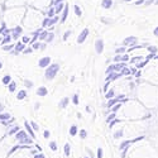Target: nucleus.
Returning a JSON list of instances; mask_svg holds the SVG:
<instances>
[{
	"mask_svg": "<svg viewBox=\"0 0 158 158\" xmlns=\"http://www.w3.org/2000/svg\"><path fill=\"white\" fill-rule=\"evenodd\" d=\"M18 131H19V127L18 125H15L14 128H13V129H10L9 130V135H13V134H17L18 133Z\"/></svg>",
	"mask_w": 158,
	"mask_h": 158,
	"instance_id": "nucleus-9",
	"label": "nucleus"
},
{
	"mask_svg": "<svg viewBox=\"0 0 158 158\" xmlns=\"http://www.w3.org/2000/svg\"><path fill=\"white\" fill-rule=\"evenodd\" d=\"M98 158H102V149L101 148L98 149Z\"/></svg>",
	"mask_w": 158,
	"mask_h": 158,
	"instance_id": "nucleus-27",
	"label": "nucleus"
},
{
	"mask_svg": "<svg viewBox=\"0 0 158 158\" xmlns=\"http://www.w3.org/2000/svg\"><path fill=\"white\" fill-rule=\"evenodd\" d=\"M9 90L11 91V93H13V91L15 90V84H14V82H11V84L9 85Z\"/></svg>",
	"mask_w": 158,
	"mask_h": 158,
	"instance_id": "nucleus-21",
	"label": "nucleus"
},
{
	"mask_svg": "<svg viewBox=\"0 0 158 158\" xmlns=\"http://www.w3.org/2000/svg\"><path fill=\"white\" fill-rule=\"evenodd\" d=\"M3 109H4V106H3V105H2V104H0V113H2V111H3Z\"/></svg>",
	"mask_w": 158,
	"mask_h": 158,
	"instance_id": "nucleus-32",
	"label": "nucleus"
},
{
	"mask_svg": "<svg viewBox=\"0 0 158 158\" xmlns=\"http://www.w3.org/2000/svg\"><path fill=\"white\" fill-rule=\"evenodd\" d=\"M57 71H58V66H57V64H53L52 67H49V69H48V71L46 72L47 78H53V77H55V75L57 73Z\"/></svg>",
	"mask_w": 158,
	"mask_h": 158,
	"instance_id": "nucleus-1",
	"label": "nucleus"
},
{
	"mask_svg": "<svg viewBox=\"0 0 158 158\" xmlns=\"http://www.w3.org/2000/svg\"><path fill=\"white\" fill-rule=\"evenodd\" d=\"M116 123H119V120H118V119L115 120V119H114V120H111V122H110V125H109V127H110V128H113V125H114V124H116Z\"/></svg>",
	"mask_w": 158,
	"mask_h": 158,
	"instance_id": "nucleus-28",
	"label": "nucleus"
},
{
	"mask_svg": "<svg viewBox=\"0 0 158 158\" xmlns=\"http://www.w3.org/2000/svg\"><path fill=\"white\" fill-rule=\"evenodd\" d=\"M25 95H27V93H25V91H19V94L17 95V99H18V100H22V99L25 98Z\"/></svg>",
	"mask_w": 158,
	"mask_h": 158,
	"instance_id": "nucleus-11",
	"label": "nucleus"
},
{
	"mask_svg": "<svg viewBox=\"0 0 158 158\" xmlns=\"http://www.w3.org/2000/svg\"><path fill=\"white\" fill-rule=\"evenodd\" d=\"M34 158H44V156H43L42 153H39V154H35Z\"/></svg>",
	"mask_w": 158,
	"mask_h": 158,
	"instance_id": "nucleus-30",
	"label": "nucleus"
},
{
	"mask_svg": "<svg viewBox=\"0 0 158 158\" xmlns=\"http://www.w3.org/2000/svg\"><path fill=\"white\" fill-rule=\"evenodd\" d=\"M85 158H87V157H85Z\"/></svg>",
	"mask_w": 158,
	"mask_h": 158,
	"instance_id": "nucleus-36",
	"label": "nucleus"
},
{
	"mask_svg": "<svg viewBox=\"0 0 158 158\" xmlns=\"http://www.w3.org/2000/svg\"><path fill=\"white\" fill-rule=\"evenodd\" d=\"M49 148H51L52 151H57V144H56V142H51V143H49Z\"/></svg>",
	"mask_w": 158,
	"mask_h": 158,
	"instance_id": "nucleus-13",
	"label": "nucleus"
},
{
	"mask_svg": "<svg viewBox=\"0 0 158 158\" xmlns=\"http://www.w3.org/2000/svg\"><path fill=\"white\" fill-rule=\"evenodd\" d=\"M31 125H32V128H33L34 130H38V129H39V127H38V125H37L34 122H32V123H31Z\"/></svg>",
	"mask_w": 158,
	"mask_h": 158,
	"instance_id": "nucleus-26",
	"label": "nucleus"
},
{
	"mask_svg": "<svg viewBox=\"0 0 158 158\" xmlns=\"http://www.w3.org/2000/svg\"><path fill=\"white\" fill-rule=\"evenodd\" d=\"M113 96H114V91H113V90H111V91H109V93L106 94V98H108V99H111Z\"/></svg>",
	"mask_w": 158,
	"mask_h": 158,
	"instance_id": "nucleus-23",
	"label": "nucleus"
},
{
	"mask_svg": "<svg viewBox=\"0 0 158 158\" xmlns=\"http://www.w3.org/2000/svg\"><path fill=\"white\" fill-rule=\"evenodd\" d=\"M86 35H87V31H84V32H82V34L80 35V38H78V42L81 43V42L84 41V39H85V37H86Z\"/></svg>",
	"mask_w": 158,
	"mask_h": 158,
	"instance_id": "nucleus-12",
	"label": "nucleus"
},
{
	"mask_svg": "<svg viewBox=\"0 0 158 158\" xmlns=\"http://www.w3.org/2000/svg\"><path fill=\"white\" fill-rule=\"evenodd\" d=\"M114 119H115V113L110 114V115L106 118V122H108V123H110V122H111V120H114Z\"/></svg>",
	"mask_w": 158,
	"mask_h": 158,
	"instance_id": "nucleus-16",
	"label": "nucleus"
},
{
	"mask_svg": "<svg viewBox=\"0 0 158 158\" xmlns=\"http://www.w3.org/2000/svg\"><path fill=\"white\" fill-rule=\"evenodd\" d=\"M118 100H119V99H113V100H110V101L108 102V108H111L114 104H116V102H118Z\"/></svg>",
	"mask_w": 158,
	"mask_h": 158,
	"instance_id": "nucleus-14",
	"label": "nucleus"
},
{
	"mask_svg": "<svg viewBox=\"0 0 158 158\" xmlns=\"http://www.w3.org/2000/svg\"><path fill=\"white\" fill-rule=\"evenodd\" d=\"M24 137H28V135H27V133H25L24 130H19L18 133H17V135H15V138H17L18 140H20V139H22V138H24Z\"/></svg>",
	"mask_w": 158,
	"mask_h": 158,
	"instance_id": "nucleus-4",
	"label": "nucleus"
},
{
	"mask_svg": "<svg viewBox=\"0 0 158 158\" xmlns=\"http://www.w3.org/2000/svg\"><path fill=\"white\" fill-rule=\"evenodd\" d=\"M15 49H17V52L23 51V49H24V44H23V43H18V44H17V47H15Z\"/></svg>",
	"mask_w": 158,
	"mask_h": 158,
	"instance_id": "nucleus-18",
	"label": "nucleus"
},
{
	"mask_svg": "<svg viewBox=\"0 0 158 158\" xmlns=\"http://www.w3.org/2000/svg\"><path fill=\"white\" fill-rule=\"evenodd\" d=\"M39 105H41L39 102H38V104H35V110H37V109H39Z\"/></svg>",
	"mask_w": 158,
	"mask_h": 158,
	"instance_id": "nucleus-33",
	"label": "nucleus"
},
{
	"mask_svg": "<svg viewBox=\"0 0 158 158\" xmlns=\"http://www.w3.org/2000/svg\"><path fill=\"white\" fill-rule=\"evenodd\" d=\"M25 124V129H27V131H28V133H29V135L34 139L35 138V135H34V133H33V128H32V125H31V123H28V122H25L24 123Z\"/></svg>",
	"mask_w": 158,
	"mask_h": 158,
	"instance_id": "nucleus-2",
	"label": "nucleus"
},
{
	"mask_svg": "<svg viewBox=\"0 0 158 158\" xmlns=\"http://www.w3.org/2000/svg\"><path fill=\"white\" fill-rule=\"evenodd\" d=\"M48 63H49V58H43V60H41V62H39V66L43 67V66H47Z\"/></svg>",
	"mask_w": 158,
	"mask_h": 158,
	"instance_id": "nucleus-10",
	"label": "nucleus"
},
{
	"mask_svg": "<svg viewBox=\"0 0 158 158\" xmlns=\"http://www.w3.org/2000/svg\"><path fill=\"white\" fill-rule=\"evenodd\" d=\"M0 69H2V63H0Z\"/></svg>",
	"mask_w": 158,
	"mask_h": 158,
	"instance_id": "nucleus-35",
	"label": "nucleus"
},
{
	"mask_svg": "<svg viewBox=\"0 0 158 158\" xmlns=\"http://www.w3.org/2000/svg\"><path fill=\"white\" fill-rule=\"evenodd\" d=\"M86 135H87L86 130H84V129H82V130H80V138H81V139H85V138H86Z\"/></svg>",
	"mask_w": 158,
	"mask_h": 158,
	"instance_id": "nucleus-17",
	"label": "nucleus"
},
{
	"mask_svg": "<svg viewBox=\"0 0 158 158\" xmlns=\"http://www.w3.org/2000/svg\"><path fill=\"white\" fill-rule=\"evenodd\" d=\"M10 119V114L8 113H0V120H9Z\"/></svg>",
	"mask_w": 158,
	"mask_h": 158,
	"instance_id": "nucleus-6",
	"label": "nucleus"
},
{
	"mask_svg": "<svg viewBox=\"0 0 158 158\" xmlns=\"http://www.w3.org/2000/svg\"><path fill=\"white\" fill-rule=\"evenodd\" d=\"M25 86H27V87H31V86H32V82H29V81H25Z\"/></svg>",
	"mask_w": 158,
	"mask_h": 158,
	"instance_id": "nucleus-31",
	"label": "nucleus"
},
{
	"mask_svg": "<svg viewBox=\"0 0 158 158\" xmlns=\"http://www.w3.org/2000/svg\"><path fill=\"white\" fill-rule=\"evenodd\" d=\"M156 34H158V29H156Z\"/></svg>",
	"mask_w": 158,
	"mask_h": 158,
	"instance_id": "nucleus-34",
	"label": "nucleus"
},
{
	"mask_svg": "<svg viewBox=\"0 0 158 158\" xmlns=\"http://www.w3.org/2000/svg\"><path fill=\"white\" fill-rule=\"evenodd\" d=\"M19 142H20V146H24V144H32L33 140H32L29 137H24V138H22Z\"/></svg>",
	"mask_w": 158,
	"mask_h": 158,
	"instance_id": "nucleus-3",
	"label": "nucleus"
},
{
	"mask_svg": "<svg viewBox=\"0 0 158 158\" xmlns=\"http://www.w3.org/2000/svg\"><path fill=\"white\" fill-rule=\"evenodd\" d=\"M67 104H69V99H67V98L62 99L61 102H60V108H61V109H62V108H66V106H67Z\"/></svg>",
	"mask_w": 158,
	"mask_h": 158,
	"instance_id": "nucleus-7",
	"label": "nucleus"
},
{
	"mask_svg": "<svg viewBox=\"0 0 158 158\" xmlns=\"http://www.w3.org/2000/svg\"><path fill=\"white\" fill-rule=\"evenodd\" d=\"M43 134H44V135H43L44 138H49V131H48V130H44V133H43Z\"/></svg>",
	"mask_w": 158,
	"mask_h": 158,
	"instance_id": "nucleus-29",
	"label": "nucleus"
},
{
	"mask_svg": "<svg viewBox=\"0 0 158 158\" xmlns=\"http://www.w3.org/2000/svg\"><path fill=\"white\" fill-rule=\"evenodd\" d=\"M37 95H39V96L47 95V89H46V87H39L38 91H37Z\"/></svg>",
	"mask_w": 158,
	"mask_h": 158,
	"instance_id": "nucleus-5",
	"label": "nucleus"
},
{
	"mask_svg": "<svg viewBox=\"0 0 158 158\" xmlns=\"http://www.w3.org/2000/svg\"><path fill=\"white\" fill-rule=\"evenodd\" d=\"M123 135V130H119V131H116V133L114 134V138H120Z\"/></svg>",
	"mask_w": 158,
	"mask_h": 158,
	"instance_id": "nucleus-19",
	"label": "nucleus"
},
{
	"mask_svg": "<svg viewBox=\"0 0 158 158\" xmlns=\"http://www.w3.org/2000/svg\"><path fill=\"white\" fill-rule=\"evenodd\" d=\"M96 48H98V52H101V49H102V43L99 41L98 42V44H96Z\"/></svg>",
	"mask_w": 158,
	"mask_h": 158,
	"instance_id": "nucleus-20",
	"label": "nucleus"
},
{
	"mask_svg": "<svg viewBox=\"0 0 158 158\" xmlns=\"http://www.w3.org/2000/svg\"><path fill=\"white\" fill-rule=\"evenodd\" d=\"M77 134V127L76 125H72L71 128H70V135H76Z\"/></svg>",
	"mask_w": 158,
	"mask_h": 158,
	"instance_id": "nucleus-8",
	"label": "nucleus"
},
{
	"mask_svg": "<svg viewBox=\"0 0 158 158\" xmlns=\"http://www.w3.org/2000/svg\"><path fill=\"white\" fill-rule=\"evenodd\" d=\"M120 106H122V105H120V104H116V105H115V106L113 108V113H115L116 110H119V108H120Z\"/></svg>",
	"mask_w": 158,
	"mask_h": 158,
	"instance_id": "nucleus-24",
	"label": "nucleus"
},
{
	"mask_svg": "<svg viewBox=\"0 0 158 158\" xmlns=\"http://www.w3.org/2000/svg\"><path fill=\"white\" fill-rule=\"evenodd\" d=\"M9 81H10V77H9V76H5V77L3 78V82H4V84H9Z\"/></svg>",
	"mask_w": 158,
	"mask_h": 158,
	"instance_id": "nucleus-25",
	"label": "nucleus"
},
{
	"mask_svg": "<svg viewBox=\"0 0 158 158\" xmlns=\"http://www.w3.org/2000/svg\"><path fill=\"white\" fill-rule=\"evenodd\" d=\"M70 144H66V146H64V154L66 156H70Z\"/></svg>",
	"mask_w": 158,
	"mask_h": 158,
	"instance_id": "nucleus-15",
	"label": "nucleus"
},
{
	"mask_svg": "<svg viewBox=\"0 0 158 158\" xmlns=\"http://www.w3.org/2000/svg\"><path fill=\"white\" fill-rule=\"evenodd\" d=\"M72 101H73V104H75V105H77V104H78V96H77V95H73Z\"/></svg>",
	"mask_w": 158,
	"mask_h": 158,
	"instance_id": "nucleus-22",
	"label": "nucleus"
}]
</instances>
